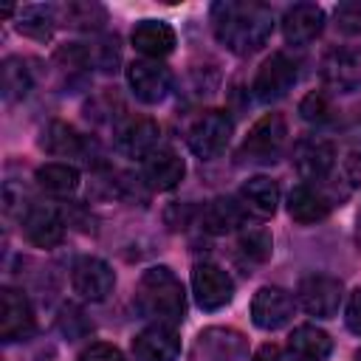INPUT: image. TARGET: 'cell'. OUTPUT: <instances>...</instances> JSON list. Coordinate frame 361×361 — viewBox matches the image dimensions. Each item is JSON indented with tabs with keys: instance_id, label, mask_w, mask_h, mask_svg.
<instances>
[{
	"instance_id": "6da1fadb",
	"label": "cell",
	"mask_w": 361,
	"mask_h": 361,
	"mask_svg": "<svg viewBox=\"0 0 361 361\" xmlns=\"http://www.w3.org/2000/svg\"><path fill=\"white\" fill-rule=\"evenodd\" d=\"M212 31L223 48H228L237 56H248L271 39L274 11L262 3H214Z\"/></svg>"
},
{
	"instance_id": "7a4b0ae2",
	"label": "cell",
	"mask_w": 361,
	"mask_h": 361,
	"mask_svg": "<svg viewBox=\"0 0 361 361\" xmlns=\"http://www.w3.org/2000/svg\"><path fill=\"white\" fill-rule=\"evenodd\" d=\"M135 307L152 324L178 327L186 316V293L169 265H152L135 285Z\"/></svg>"
},
{
	"instance_id": "3957f363",
	"label": "cell",
	"mask_w": 361,
	"mask_h": 361,
	"mask_svg": "<svg viewBox=\"0 0 361 361\" xmlns=\"http://www.w3.org/2000/svg\"><path fill=\"white\" fill-rule=\"evenodd\" d=\"M234 133V121L226 110H203L186 130V144L200 161H214L226 152Z\"/></svg>"
},
{
	"instance_id": "277c9868",
	"label": "cell",
	"mask_w": 361,
	"mask_h": 361,
	"mask_svg": "<svg viewBox=\"0 0 361 361\" xmlns=\"http://www.w3.org/2000/svg\"><path fill=\"white\" fill-rule=\"evenodd\" d=\"M344 299V285L338 276L330 274H307L296 285V302L302 305L305 313L316 319H333L341 307Z\"/></svg>"
},
{
	"instance_id": "5b68a950",
	"label": "cell",
	"mask_w": 361,
	"mask_h": 361,
	"mask_svg": "<svg viewBox=\"0 0 361 361\" xmlns=\"http://www.w3.org/2000/svg\"><path fill=\"white\" fill-rule=\"evenodd\" d=\"M296 76H299L296 62H293L288 54L274 51V54L265 56L262 65L257 68L254 82H251V93H254L257 102L271 104V102L288 96V90L296 85Z\"/></svg>"
},
{
	"instance_id": "8992f818",
	"label": "cell",
	"mask_w": 361,
	"mask_h": 361,
	"mask_svg": "<svg viewBox=\"0 0 361 361\" xmlns=\"http://www.w3.org/2000/svg\"><path fill=\"white\" fill-rule=\"evenodd\" d=\"M288 144V121L282 113H265L243 138L240 155L245 161H274Z\"/></svg>"
},
{
	"instance_id": "52a82bcc",
	"label": "cell",
	"mask_w": 361,
	"mask_h": 361,
	"mask_svg": "<svg viewBox=\"0 0 361 361\" xmlns=\"http://www.w3.org/2000/svg\"><path fill=\"white\" fill-rule=\"evenodd\" d=\"M192 293L200 310L214 313L234 299V279L214 262H197L192 268Z\"/></svg>"
},
{
	"instance_id": "ba28073f",
	"label": "cell",
	"mask_w": 361,
	"mask_h": 361,
	"mask_svg": "<svg viewBox=\"0 0 361 361\" xmlns=\"http://www.w3.org/2000/svg\"><path fill=\"white\" fill-rule=\"evenodd\" d=\"M296 296H290L285 288H276V285H265L254 293L251 299V322L259 327V330H282L293 322V313H296Z\"/></svg>"
},
{
	"instance_id": "9c48e42d",
	"label": "cell",
	"mask_w": 361,
	"mask_h": 361,
	"mask_svg": "<svg viewBox=\"0 0 361 361\" xmlns=\"http://www.w3.org/2000/svg\"><path fill=\"white\" fill-rule=\"evenodd\" d=\"M127 85L133 96L144 104H158L172 87V73L161 59H133L127 65Z\"/></svg>"
},
{
	"instance_id": "30bf717a",
	"label": "cell",
	"mask_w": 361,
	"mask_h": 361,
	"mask_svg": "<svg viewBox=\"0 0 361 361\" xmlns=\"http://www.w3.org/2000/svg\"><path fill=\"white\" fill-rule=\"evenodd\" d=\"M71 285L85 302H104L116 288V274L102 257L85 254L71 268Z\"/></svg>"
},
{
	"instance_id": "8fae6325",
	"label": "cell",
	"mask_w": 361,
	"mask_h": 361,
	"mask_svg": "<svg viewBox=\"0 0 361 361\" xmlns=\"http://www.w3.org/2000/svg\"><path fill=\"white\" fill-rule=\"evenodd\" d=\"M34 330H37V319H34L28 296L17 288H3V293H0V338L6 344H14V341L34 336Z\"/></svg>"
},
{
	"instance_id": "7c38bea8",
	"label": "cell",
	"mask_w": 361,
	"mask_h": 361,
	"mask_svg": "<svg viewBox=\"0 0 361 361\" xmlns=\"http://www.w3.org/2000/svg\"><path fill=\"white\" fill-rule=\"evenodd\" d=\"M293 166L305 183H324L336 169V147L324 138H302L293 147Z\"/></svg>"
},
{
	"instance_id": "4fadbf2b",
	"label": "cell",
	"mask_w": 361,
	"mask_h": 361,
	"mask_svg": "<svg viewBox=\"0 0 361 361\" xmlns=\"http://www.w3.org/2000/svg\"><path fill=\"white\" fill-rule=\"evenodd\" d=\"M158 138H161V127L149 116H127L116 127V147L130 158H141L144 161L152 149L161 147Z\"/></svg>"
},
{
	"instance_id": "5bb4252c",
	"label": "cell",
	"mask_w": 361,
	"mask_h": 361,
	"mask_svg": "<svg viewBox=\"0 0 361 361\" xmlns=\"http://www.w3.org/2000/svg\"><path fill=\"white\" fill-rule=\"evenodd\" d=\"M130 350L135 361H178L180 336L169 324H149L141 333H135Z\"/></svg>"
},
{
	"instance_id": "9a60e30c",
	"label": "cell",
	"mask_w": 361,
	"mask_h": 361,
	"mask_svg": "<svg viewBox=\"0 0 361 361\" xmlns=\"http://www.w3.org/2000/svg\"><path fill=\"white\" fill-rule=\"evenodd\" d=\"M324 31V8L316 3H296L282 17V37L288 45H310Z\"/></svg>"
},
{
	"instance_id": "2e32d148",
	"label": "cell",
	"mask_w": 361,
	"mask_h": 361,
	"mask_svg": "<svg viewBox=\"0 0 361 361\" xmlns=\"http://www.w3.org/2000/svg\"><path fill=\"white\" fill-rule=\"evenodd\" d=\"M130 42L144 59H164L175 51L178 34L164 20H138L130 31Z\"/></svg>"
},
{
	"instance_id": "e0dca14e",
	"label": "cell",
	"mask_w": 361,
	"mask_h": 361,
	"mask_svg": "<svg viewBox=\"0 0 361 361\" xmlns=\"http://www.w3.org/2000/svg\"><path fill=\"white\" fill-rule=\"evenodd\" d=\"M144 183L152 189V192H169L175 189L183 175H186V164L183 158L172 149V147H158L152 149L144 161Z\"/></svg>"
},
{
	"instance_id": "ac0fdd59",
	"label": "cell",
	"mask_w": 361,
	"mask_h": 361,
	"mask_svg": "<svg viewBox=\"0 0 361 361\" xmlns=\"http://www.w3.org/2000/svg\"><path fill=\"white\" fill-rule=\"evenodd\" d=\"M23 231L25 240L37 248H54L62 243L65 237V220L59 217V212L54 206H28V212L23 214Z\"/></svg>"
},
{
	"instance_id": "d6986e66",
	"label": "cell",
	"mask_w": 361,
	"mask_h": 361,
	"mask_svg": "<svg viewBox=\"0 0 361 361\" xmlns=\"http://www.w3.org/2000/svg\"><path fill=\"white\" fill-rule=\"evenodd\" d=\"M330 212H333V197L316 183H299L288 195V214L302 226L319 223Z\"/></svg>"
},
{
	"instance_id": "ffe728a7",
	"label": "cell",
	"mask_w": 361,
	"mask_h": 361,
	"mask_svg": "<svg viewBox=\"0 0 361 361\" xmlns=\"http://www.w3.org/2000/svg\"><path fill=\"white\" fill-rule=\"evenodd\" d=\"M245 214H248V209L243 206V200L214 197L200 209V228L209 231V234H228V231H237V228L248 226Z\"/></svg>"
},
{
	"instance_id": "44dd1931",
	"label": "cell",
	"mask_w": 361,
	"mask_h": 361,
	"mask_svg": "<svg viewBox=\"0 0 361 361\" xmlns=\"http://www.w3.org/2000/svg\"><path fill=\"white\" fill-rule=\"evenodd\" d=\"M333 353V338L316 324H299L288 336L290 361H327Z\"/></svg>"
},
{
	"instance_id": "7402d4cb",
	"label": "cell",
	"mask_w": 361,
	"mask_h": 361,
	"mask_svg": "<svg viewBox=\"0 0 361 361\" xmlns=\"http://www.w3.org/2000/svg\"><path fill=\"white\" fill-rule=\"evenodd\" d=\"M322 79L336 90H355L361 85V56L353 51H330L322 62Z\"/></svg>"
},
{
	"instance_id": "603a6c76",
	"label": "cell",
	"mask_w": 361,
	"mask_h": 361,
	"mask_svg": "<svg viewBox=\"0 0 361 361\" xmlns=\"http://www.w3.org/2000/svg\"><path fill=\"white\" fill-rule=\"evenodd\" d=\"M243 206L257 217H271L279 206V186L268 175H254L240 186Z\"/></svg>"
},
{
	"instance_id": "cb8c5ba5",
	"label": "cell",
	"mask_w": 361,
	"mask_h": 361,
	"mask_svg": "<svg viewBox=\"0 0 361 361\" xmlns=\"http://www.w3.org/2000/svg\"><path fill=\"white\" fill-rule=\"evenodd\" d=\"M197 353L203 361H237L243 355V336L223 327H209L197 336Z\"/></svg>"
},
{
	"instance_id": "d4e9b609",
	"label": "cell",
	"mask_w": 361,
	"mask_h": 361,
	"mask_svg": "<svg viewBox=\"0 0 361 361\" xmlns=\"http://www.w3.org/2000/svg\"><path fill=\"white\" fill-rule=\"evenodd\" d=\"M34 180L42 192H48L54 197H68L79 189V169L71 164H62V161H51V164L37 166Z\"/></svg>"
},
{
	"instance_id": "484cf974",
	"label": "cell",
	"mask_w": 361,
	"mask_h": 361,
	"mask_svg": "<svg viewBox=\"0 0 361 361\" xmlns=\"http://www.w3.org/2000/svg\"><path fill=\"white\" fill-rule=\"evenodd\" d=\"M39 147L48 152V155H56V158H79L85 152V138L65 121H51L42 135H39Z\"/></svg>"
},
{
	"instance_id": "4316f807",
	"label": "cell",
	"mask_w": 361,
	"mask_h": 361,
	"mask_svg": "<svg viewBox=\"0 0 361 361\" xmlns=\"http://www.w3.org/2000/svg\"><path fill=\"white\" fill-rule=\"evenodd\" d=\"M54 23H56V11L51 6H23L17 11L14 28L23 37H31L37 42H45L54 34Z\"/></svg>"
},
{
	"instance_id": "83f0119b",
	"label": "cell",
	"mask_w": 361,
	"mask_h": 361,
	"mask_svg": "<svg viewBox=\"0 0 361 361\" xmlns=\"http://www.w3.org/2000/svg\"><path fill=\"white\" fill-rule=\"evenodd\" d=\"M62 20H65V25H71V28L99 31V28L107 23V8L99 6V3L79 0V3H68V6H62Z\"/></svg>"
},
{
	"instance_id": "f1b7e54d",
	"label": "cell",
	"mask_w": 361,
	"mask_h": 361,
	"mask_svg": "<svg viewBox=\"0 0 361 361\" xmlns=\"http://www.w3.org/2000/svg\"><path fill=\"white\" fill-rule=\"evenodd\" d=\"M34 79H31V71L25 68V62L20 56H8L0 68V87H3V96L8 102L14 99H23L28 90H31Z\"/></svg>"
},
{
	"instance_id": "f546056e",
	"label": "cell",
	"mask_w": 361,
	"mask_h": 361,
	"mask_svg": "<svg viewBox=\"0 0 361 361\" xmlns=\"http://www.w3.org/2000/svg\"><path fill=\"white\" fill-rule=\"evenodd\" d=\"M240 248L254 262H268L274 254V237L262 226H243L240 231Z\"/></svg>"
},
{
	"instance_id": "4dcf8cb0",
	"label": "cell",
	"mask_w": 361,
	"mask_h": 361,
	"mask_svg": "<svg viewBox=\"0 0 361 361\" xmlns=\"http://www.w3.org/2000/svg\"><path fill=\"white\" fill-rule=\"evenodd\" d=\"M330 113H333V107H330V102H327V96H324L322 90H310V93L299 102V116H302L305 121H310V124L327 121Z\"/></svg>"
},
{
	"instance_id": "1f68e13d",
	"label": "cell",
	"mask_w": 361,
	"mask_h": 361,
	"mask_svg": "<svg viewBox=\"0 0 361 361\" xmlns=\"http://www.w3.org/2000/svg\"><path fill=\"white\" fill-rule=\"evenodd\" d=\"M79 361H124V355H121L118 347H113V344H107V341H96V344H90L87 350H82Z\"/></svg>"
},
{
	"instance_id": "d6a6232c",
	"label": "cell",
	"mask_w": 361,
	"mask_h": 361,
	"mask_svg": "<svg viewBox=\"0 0 361 361\" xmlns=\"http://www.w3.org/2000/svg\"><path fill=\"white\" fill-rule=\"evenodd\" d=\"M344 322H347V327H350L355 336H361V288H355V290L350 293L347 310H344Z\"/></svg>"
},
{
	"instance_id": "836d02e7",
	"label": "cell",
	"mask_w": 361,
	"mask_h": 361,
	"mask_svg": "<svg viewBox=\"0 0 361 361\" xmlns=\"http://www.w3.org/2000/svg\"><path fill=\"white\" fill-rule=\"evenodd\" d=\"M336 17L344 31H361V6H341Z\"/></svg>"
},
{
	"instance_id": "e575fe53",
	"label": "cell",
	"mask_w": 361,
	"mask_h": 361,
	"mask_svg": "<svg viewBox=\"0 0 361 361\" xmlns=\"http://www.w3.org/2000/svg\"><path fill=\"white\" fill-rule=\"evenodd\" d=\"M251 361H290V358H288V353H285L279 344H271V341H265V344H259V347L254 350Z\"/></svg>"
},
{
	"instance_id": "d590c367",
	"label": "cell",
	"mask_w": 361,
	"mask_h": 361,
	"mask_svg": "<svg viewBox=\"0 0 361 361\" xmlns=\"http://www.w3.org/2000/svg\"><path fill=\"white\" fill-rule=\"evenodd\" d=\"M355 240H358V245H361V223H358V234H355Z\"/></svg>"
},
{
	"instance_id": "8d00e7d4",
	"label": "cell",
	"mask_w": 361,
	"mask_h": 361,
	"mask_svg": "<svg viewBox=\"0 0 361 361\" xmlns=\"http://www.w3.org/2000/svg\"><path fill=\"white\" fill-rule=\"evenodd\" d=\"M355 361H361V350H358V353H355Z\"/></svg>"
}]
</instances>
